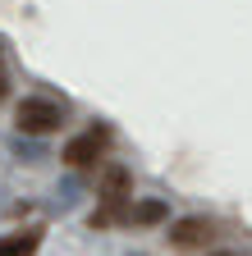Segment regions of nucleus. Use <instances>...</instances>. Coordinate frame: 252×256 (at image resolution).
<instances>
[{
    "label": "nucleus",
    "instance_id": "obj_8",
    "mask_svg": "<svg viewBox=\"0 0 252 256\" xmlns=\"http://www.w3.org/2000/svg\"><path fill=\"white\" fill-rule=\"evenodd\" d=\"M215 256H234V252H215Z\"/></svg>",
    "mask_w": 252,
    "mask_h": 256
},
{
    "label": "nucleus",
    "instance_id": "obj_5",
    "mask_svg": "<svg viewBox=\"0 0 252 256\" xmlns=\"http://www.w3.org/2000/svg\"><path fill=\"white\" fill-rule=\"evenodd\" d=\"M42 247V229H19L10 238H0V256H33Z\"/></svg>",
    "mask_w": 252,
    "mask_h": 256
},
{
    "label": "nucleus",
    "instance_id": "obj_2",
    "mask_svg": "<svg viewBox=\"0 0 252 256\" xmlns=\"http://www.w3.org/2000/svg\"><path fill=\"white\" fill-rule=\"evenodd\" d=\"M110 142H115L110 128H106V124H92L87 133H78V138H69V142H65L60 160H65V165H74V170H92L97 160H106Z\"/></svg>",
    "mask_w": 252,
    "mask_h": 256
},
{
    "label": "nucleus",
    "instance_id": "obj_6",
    "mask_svg": "<svg viewBox=\"0 0 252 256\" xmlns=\"http://www.w3.org/2000/svg\"><path fill=\"white\" fill-rule=\"evenodd\" d=\"M161 220H165L161 202H129V210H124V224H161Z\"/></svg>",
    "mask_w": 252,
    "mask_h": 256
},
{
    "label": "nucleus",
    "instance_id": "obj_7",
    "mask_svg": "<svg viewBox=\"0 0 252 256\" xmlns=\"http://www.w3.org/2000/svg\"><path fill=\"white\" fill-rule=\"evenodd\" d=\"M5 92H10V78H5V64H0V101H5Z\"/></svg>",
    "mask_w": 252,
    "mask_h": 256
},
{
    "label": "nucleus",
    "instance_id": "obj_3",
    "mask_svg": "<svg viewBox=\"0 0 252 256\" xmlns=\"http://www.w3.org/2000/svg\"><path fill=\"white\" fill-rule=\"evenodd\" d=\"M215 234H220L215 220H206V215H188V220H179L174 229H170V247H174V252H206V247L215 242Z\"/></svg>",
    "mask_w": 252,
    "mask_h": 256
},
{
    "label": "nucleus",
    "instance_id": "obj_4",
    "mask_svg": "<svg viewBox=\"0 0 252 256\" xmlns=\"http://www.w3.org/2000/svg\"><path fill=\"white\" fill-rule=\"evenodd\" d=\"M129 202H133V178H129V170L110 165L101 174V206H129Z\"/></svg>",
    "mask_w": 252,
    "mask_h": 256
},
{
    "label": "nucleus",
    "instance_id": "obj_1",
    "mask_svg": "<svg viewBox=\"0 0 252 256\" xmlns=\"http://www.w3.org/2000/svg\"><path fill=\"white\" fill-rule=\"evenodd\" d=\"M65 101H51V96H23L19 101V110H14V128L19 133H33V138H42V133H55L60 124H65Z\"/></svg>",
    "mask_w": 252,
    "mask_h": 256
}]
</instances>
